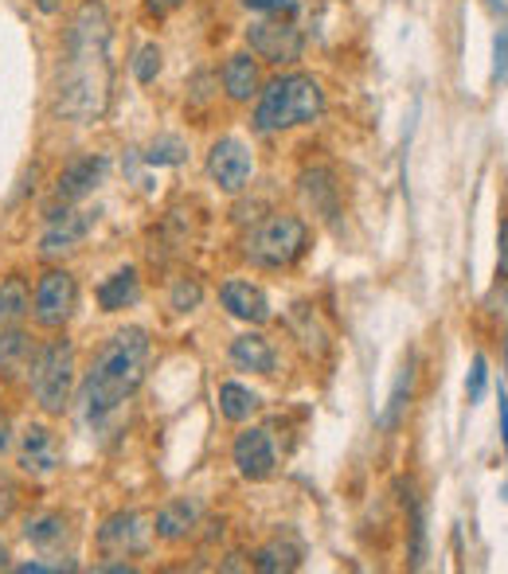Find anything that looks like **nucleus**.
<instances>
[{"label": "nucleus", "instance_id": "nucleus-1", "mask_svg": "<svg viewBox=\"0 0 508 574\" xmlns=\"http://www.w3.org/2000/svg\"><path fill=\"white\" fill-rule=\"evenodd\" d=\"M114 98V20L106 0H78L60 40L52 78L55 118L95 126Z\"/></svg>", "mask_w": 508, "mask_h": 574}, {"label": "nucleus", "instance_id": "nucleus-2", "mask_svg": "<svg viewBox=\"0 0 508 574\" xmlns=\"http://www.w3.org/2000/svg\"><path fill=\"white\" fill-rule=\"evenodd\" d=\"M153 340L141 325H126L110 333L95 348L87 368L78 371V407L90 426H106L121 407L130 403L149 376Z\"/></svg>", "mask_w": 508, "mask_h": 574}, {"label": "nucleus", "instance_id": "nucleus-13", "mask_svg": "<svg viewBox=\"0 0 508 574\" xmlns=\"http://www.w3.org/2000/svg\"><path fill=\"white\" fill-rule=\"evenodd\" d=\"M149 535H153V523L141 512H114L110 520H102L95 543L106 555H145Z\"/></svg>", "mask_w": 508, "mask_h": 574}, {"label": "nucleus", "instance_id": "nucleus-20", "mask_svg": "<svg viewBox=\"0 0 508 574\" xmlns=\"http://www.w3.org/2000/svg\"><path fill=\"white\" fill-rule=\"evenodd\" d=\"M20 535H24V543H32V548L55 551V548H63L71 535L67 516L63 512H32L24 520V528H20Z\"/></svg>", "mask_w": 508, "mask_h": 574}, {"label": "nucleus", "instance_id": "nucleus-14", "mask_svg": "<svg viewBox=\"0 0 508 574\" xmlns=\"http://www.w3.org/2000/svg\"><path fill=\"white\" fill-rule=\"evenodd\" d=\"M219 86H224V98L231 106H250L262 90V63L259 55L235 52L219 67Z\"/></svg>", "mask_w": 508, "mask_h": 574}, {"label": "nucleus", "instance_id": "nucleus-23", "mask_svg": "<svg viewBox=\"0 0 508 574\" xmlns=\"http://www.w3.org/2000/svg\"><path fill=\"white\" fill-rule=\"evenodd\" d=\"M298 566H302V548L293 540H282V535H274V540L262 543V548L255 551V571H262V574L298 571Z\"/></svg>", "mask_w": 508, "mask_h": 574}, {"label": "nucleus", "instance_id": "nucleus-7", "mask_svg": "<svg viewBox=\"0 0 508 574\" xmlns=\"http://www.w3.org/2000/svg\"><path fill=\"white\" fill-rule=\"evenodd\" d=\"M106 172H110V156L106 153L71 156V161L60 169V176H55V184H52V199H47L44 219H52V215L63 212V207H75V204H83L87 196H95V188L106 181Z\"/></svg>", "mask_w": 508, "mask_h": 574}, {"label": "nucleus", "instance_id": "nucleus-36", "mask_svg": "<svg viewBox=\"0 0 508 574\" xmlns=\"http://www.w3.org/2000/svg\"><path fill=\"white\" fill-rule=\"evenodd\" d=\"M500 437H505V454H508V394L500 391Z\"/></svg>", "mask_w": 508, "mask_h": 574}, {"label": "nucleus", "instance_id": "nucleus-28", "mask_svg": "<svg viewBox=\"0 0 508 574\" xmlns=\"http://www.w3.org/2000/svg\"><path fill=\"white\" fill-rule=\"evenodd\" d=\"M204 305V285H199V278L184 274L173 282V290H169V308L173 313H196V308Z\"/></svg>", "mask_w": 508, "mask_h": 574}, {"label": "nucleus", "instance_id": "nucleus-6", "mask_svg": "<svg viewBox=\"0 0 508 574\" xmlns=\"http://www.w3.org/2000/svg\"><path fill=\"white\" fill-rule=\"evenodd\" d=\"M78 308V278L67 267H47L32 285V321L44 333H63Z\"/></svg>", "mask_w": 508, "mask_h": 574}, {"label": "nucleus", "instance_id": "nucleus-24", "mask_svg": "<svg viewBox=\"0 0 508 574\" xmlns=\"http://www.w3.org/2000/svg\"><path fill=\"white\" fill-rule=\"evenodd\" d=\"M407 535H411V540H407V563H411V571H422V566H426V512H422V500L414 497V489H407Z\"/></svg>", "mask_w": 508, "mask_h": 574}, {"label": "nucleus", "instance_id": "nucleus-9", "mask_svg": "<svg viewBox=\"0 0 508 574\" xmlns=\"http://www.w3.org/2000/svg\"><path fill=\"white\" fill-rule=\"evenodd\" d=\"M204 169H207V176H212V184H216L219 192L239 196V192L250 184V176H255V153H250L247 141L219 138V141H212V149H207Z\"/></svg>", "mask_w": 508, "mask_h": 574}, {"label": "nucleus", "instance_id": "nucleus-4", "mask_svg": "<svg viewBox=\"0 0 508 574\" xmlns=\"http://www.w3.org/2000/svg\"><path fill=\"white\" fill-rule=\"evenodd\" d=\"M28 387H32V403L47 419H63L71 411V394L78 387V360L67 333H52L47 340H40L32 368H28Z\"/></svg>", "mask_w": 508, "mask_h": 574}, {"label": "nucleus", "instance_id": "nucleus-21", "mask_svg": "<svg viewBox=\"0 0 508 574\" xmlns=\"http://www.w3.org/2000/svg\"><path fill=\"white\" fill-rule=\"evenodd\" d=\"M32 317V285L24 274L0 278V325H24Z\"/></svg>", "mask_w": 508, "mask_h": 574}, {"label": "nucleus", "instance_id": "nucleus-30", "mask_svg": "<svg viewBox=\"0 0 508 574\" xmlns=\"http://www.w3.org/2000/svg\"><path fill=\"white\" fill-rule=\"evenodd\" d=\"M239 4L247 12H259V17H290V20L302 9L298 0H239Z\"/></svg>", "mask_w": 508, "mask_h": 574}, {"label": "nucleus", "instance_id": "nucleus-29", "mask_svg": "<svg viewBox=\"0 0 508 574\" xmlns=\"http://www.w3.org/2000/svg\"><path fill=\"white\" fill-rule=\"evenodd\" d=\"M485 387H489V360L477 351L474 364H469V376H465V399H469V403H482Z\"/></svg>", "mask_w": 508, "mask_h": 574}, {"label": "nucleus", "instance_id": "nucleus-17", "mask_svg": "<svg viewBox=\"0 0 508 574\" xmlns=\"http://www.w3.org/2000/svg\"><path fill=\"white\" fill-rule=\"evenodd\" d=\"M199 516H204V505H199L196 497H176V500H169V505L156 508L153 535L161 543H184L199 528Z\"/></svg>", "mask_w": 508, "mask_h": 574}, {"label": "nucleus", "instance_id": "nucleus-38", "mask_svg": "<svg viewBox=\"0 0 508 574\" xmlns=\"http://www.w3.org/2000/svg\"><path fill=\"white\" fill-rule=\"evenodd\" d=\"M505 360H508V344H505Z\"/></svg>", "mask_w": 508, "mask_h": 574}, {"label": "nucleus", "instance_id": "nucleus-5", "mask_svg": "<svg viewBox=\"0 0 508 574\" xmlns=\"http://www.w3.org/2000/svg\"><path fill=\"white\" fill-rule=\"evenodd\" d=\"M310 250V227L302 215L293 212H274L255 231L242 239V258L259 270H290L293 262H302Z\"/></svg>", "mask_w": 508, "mask_h": 574}, {"label": "nucleus", "instance_id": "nucleus-18", "mask_svg": "<svg viewBox=\"0 0 508 574\" xmlns=\"http://www.w3.org/2000/svg\"><path fill=\"white\" fill-rule=\"evenodd\" d=\"M227 356H231L235 371H250V376H274V368H278L274 344H270L262 333L235 336L231 348H227Z\"/></svg>", "mask_w": 508, "mask_h": 574}, {"label": "nucleus", "instance_id": "nucleus-31", "mask_svg": "<svg viewBox=\"0 0 508 574\" xmlns=\"http://www.w3.org/2000/svg\"><path fill=\"white\" fill-rule=\"evenodd\" d=\"M493 83H508V28H500L493 40Z\"/></svg>", "mask_w": 508, "mask_h": 574}, {"label": "nucleus", "instance_id": "nucleus-26", "mask_svg": "<svg viewBox=\"0 0 508 574\" xmlns=\"http://www.w3.org/2000/svg\"><path fill=\"white\" fill-rule=\"evenodd\" d=\"M141 161L153 164V169H173V164H184L188 161V145L173 133H161V138L149 141V149L141 153Z\"/></svg>", "mask_w": 508, "mask_h": 574}, {"label": "nucleus", "instance_id": "nucleus-10", "mask_svg": "<svg viewBox=\"0 0 508 574\" xmlns=\"http://www.w3.org/2000/svg\"><path fill=\"white\" fill-rule=\"evenodd\" d=\"M17 465L24 477H55L63 469V442L47 422H28L17 442Z\"/></svg>", "mask_w": 508, "mask_h": 574}, {"label": "nucleus", "instance_id": "nucleus-25", "mask_svg": "<svg viewBox=\"0 0 508 574\" xmlns=\"http://www.w3.org/2000/svg\"><path fill=\"white\" fill-rule=\"evenodd\" d=\"M411 387H414V360H407L403 371H399V379H396V387H391L388 411L379 414V426H383V430H396L399 426L403 411L411 407Z\"/></svg>", "mask_w": 508, "mask_h": 574}, {"label": "nucleus", "instance_id": "nucleus-35", "mask_svg": "<svg viewBox=\"0 0 508 574\" xmlns=\"http://www.w3.org/2000/svg\"><path fill=\"white\" fill-rule=\"evenodd\" d=\"M32 9L40 12V17H63L67 0H32Z\"/></svg>", "mask_w": 508, "mask_h": 574}, {"label": "nucleus", "instance_id": "nucleus-8", "mask_svg": "<svg viewBox=\"0 0 508 574\" xmlns=\"http://www.w3.org/2000/svg\"><path fill=\"white\" fill-rule=\"evenodd\" d=\"M247 52L270 67H293L305 55V32L290 17H270L247 28Z\"/></svg>", "mask_w": 508, "mask_h": 574}, {"label": "nucleus", "instance_id": "nucleus-34", "mask_svg": "<svg viewBox=\"0 0 508 574\" xmlns=\"http://www.w3.org/2000/svg\"><path fill=\"white\" fill-rule=\"evenodd\" d=\"M497 267L500 274H508V219L497 227Z\"/></svg>", "mask_w": 508, "mask_h": 574}, {"label": "nucleus", "instance_id": "nucleus-16", "mask_svg": "<svg viewBox=\"0 0 508 574\" xmlns=\"http://www.w3.org/2000/svg\"><path fill=\"white\" fill-rule=\"evenodd\" d=\"M35 340L32 328L24 325H0V379L4 383H17V379H28V368L35 360Z\"/></svg>", "mask_w": 508, "mask_h": 574}, {"label": "nucleus", "instance_id": "nucleus-33", "mask_svg": "<svg viewBox=\"0 0 508 574\" xmlns=\"http://www.w3.org/2000/svg\"><path fill=\"white\" fill-rule=\"evenodd\" d=\"M12 442H17V426H12V414H9V411H0V457L9 454Z\"/></svg>", "mask_w": 508, "mask_h": 574}, {"label": "nucleus", "instance_id": "nucleus-32", "mask_svg": "<svg viewBox=\"0 0 508 574\" xmlns=\"http://www.w3.org/2000/svg\"><path fill=\"white\" fill-rule=\"evenodd\" d=\"M184 4H188V0H145V12L153 20H169L173 12H181Z\"/></svg>", "mask_w": 508, "mask_h": 574}, {"label": "nucleus", "instance_id": "nucleus-11", "mask_svg": "<svg viewBox=\"0 0 508 574\" xmlns=\"http://www.w3.org/2000/svg\"><path fill=\"white\" fill-rule=\"evenodd\" d=\"M231 462L239 469L242 480H270L278 473V450H274V437H270L267 426H247L239 437L231 442Z\"/></svg>", "mask_w": 508, "mask_h": 574}, {"label": "nucleus", "instance_id": "nucleus-37", "mask_svg": "<svg viewBox=\"0 0 508 574\" xmlns=\"http://www.w3.org/2000/svg\"><path fill=\"white\" fill-rule=\"evenodd\" d=\"M12 566V551H9V543L0 540V571H9Z\"/></svg>", "mask_w": 508, "mask_h": 574}, {"label": "nucleus", "instance_id": "nucleus-12", "mask_svg": "<svg viewBox=\"0 0 508 574\" xmlns=\"http://www.w3.org/2000/svg\"><path fill=\"white\" fill-rule=\"evenodd\" d=\"M98 224V212H87V207H63L47 219L44 239H40V254L44 258H63L71 250H78L90 239Z\"/></svg>", "mask_w": 508, "mask_h": 574}, {"label": "nucleus", "instance_id": "nucleus-19", "mask_svg": "<svg viewBox=\"0 0 508 574\" xmlns=\"http://www.w3.org/2000/svg\"><path fill=\"white\" fill-rule=\"evenodd\" d=\"M95 301L102 313H126L141 301V274L138 267H118L110 278H102L95 290Z\"/></svg>", "mask_w": 508, "mask_h": 574}, {"label": "nucleus", "instance_id": "nucleus-15", "mask_svg": "<svg viewBox=\"0 0 508 574\" xmlns=\"http://www.w3.org/2000/svg\"><path fill=\"white\" fill-rule=\"evenodd\" d=\"M219 305L231 313L235 321L242 325H267L270 321V297L259 282H250V278H227L219 285Z\"/></svg>", "mask_w": 508, "mask_h": 574}, {"label": "nucleus", "instance_id": "nucleus-22", "mask_svg": "<svg viewBox=\"0 0 508 574\" xmlns=\"http://www.w3.org/2000/svg\"><path fill=\"white\" fill-rule=\"evenodd\" d=\"M216 399H219V414H224L227 422H250L262 407V394L250 391V387L239 383V379H224Z\"/></svg>", "mask_w": 508, "mask_h": 574}, {"label": "nucleus", "instance_id": "nucleus-3", "mask_svg": "<svg viewBox=\"0 0 508 574\" xmlns=\"http://www.w3.org/2000/svg\"><path fill=\"white\" fill-rule=\"evenodd\" d=\"M328 110V95L321 78H313L310 71H282L270 83H262L255 110H250V129L259 138H274V133H290L321 121Z\"/></svg>", "mask_w": 508, "mask_h": 574}, {"label": "nucleus", "instance_id": "nucleus-27", "mask_svg": "<svg viewBox=\"0 0 508 574\" xmlns=\"http://www.w3.org/2000/svg\"><path fill=\"white\" fill-rule=\"evenodd\" d=\"M130 71H133V78H138L141 86H153L156 78H161V71H164L161 43H141L138 52H133V59H130Z\"/></svg>", "mask_w": 508, "mask_h": 574}]
</instances>
